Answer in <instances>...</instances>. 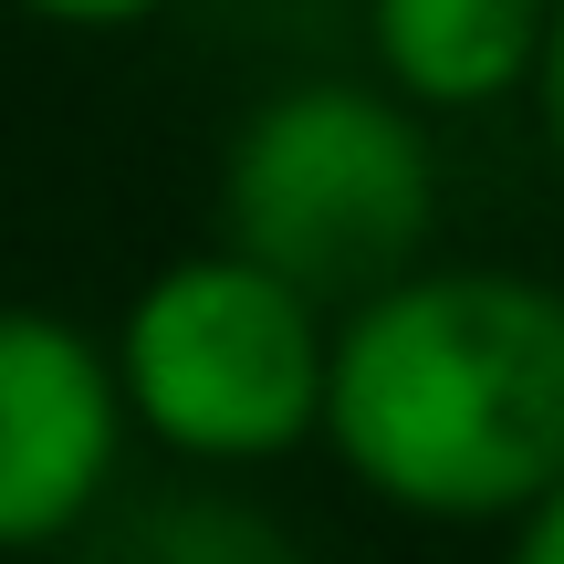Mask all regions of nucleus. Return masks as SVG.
<instances>
[{"label":"nucleus","mask_w":564,"mask_h":564,"mask_svg":"<svg viewBox=\"0 0 564 564\" xmlns=\"http://www.w3.org/2000/svg\"><path fill=\"white\" fill-rule=\"evenodd\" d=\"M314 440L419 523H512L564 470V282L419 262L345 303Z\"/></svg>","instance_id":"f257e3e1"},{"label":"nucleus","mask_w":564,"mask_h":564,"mask_svg":"<svg viewBox=\"0 0 564 564\" xmlns=\"http://www.w3.org/2000/svg\"><path fill=\"white\" fill-rule=\"evenodd\" d=\"M440 230V147L387 84H272L220 147V251L303 303H366L419 272Z\"/></svg>","instance_id":"f03ea898"},{"label":"nucleus","mask_w":564,"mask_h":564,"mask_svg":"<svg viewBox=\"0 0 564 564\" xmlns=\"http://www.w3.org/2000/svg\"><path fill=\"white\" fill-rule=\"evenodd\" d=\"M324 345H335L324 303L209 241L137 282L105 366L126 429L167 440L178 460H282L324 429Z\"/></svg>","instance_id":"7ed1b4c3"},{"label":"nucleus","mask_w":564,"mask_h":564,"mask_svg":"<svg viewBox=\"0 0 564 564\" xmlns=\"http://www.w3.org/2000/svg\"><path fill=\"white\" fill-rule=\"evenodd\" d=\"M126 460V398L105 335L42 303H0V554H42L95 523Z\"/></svg>","instance_id":"20e7f679"},{"label":"nucleus","mask_w":564,"mask_h":564,"mask_svg":"<svg viewBox=\"0 0 564 564\" xmlns=\"http://www.w3.org/2000/svg\"><path fill=\"white\" fill-rule=\"evenodd\" d=\"M366 42L408 116H470L533 84L544 0H366Z\"/></svg>","instance_id":"39448f33"},{"label":"nucleus","mask_w":564,"mask_h":564,"mask_svg":"<svg viewBox=\"0 0 564 564\" xmlns=\"http://www.w3.org/2000/svg\"><path fill=\"white\" fill-rule=\"evenodd\" d=\"M116 564H303V554L282 523H262L241 502H158L116 544Z\"/></svg>","instance_id":"423d86ee"},{"label":"nucleus","mask_w":564,"mask_h":564,"mask_svg":"<svg viewBox=\"0 0 564 564\" xmlns=\"http://www.w3.org/2000/svg\"><path fill=\"white\" fill-rule=\"evenodd\" d=\"M502 564H564V470L544 491H533L523 512H512V544H502Z\"/></svg>","instance_id":"0eeeda50"},{"label":"nucleus","mask_w":564,"mask_h":564,"mask_svg":"<svg viewBox=\"0 0 564 564\" xmlns=\"http://www.w3.org/2000/svg\"><path fill=\"white\" fill-rule=\"evenodd\" d=\"M533 116H544V147L564 158V0H544V53H533Z\"/></svg>","instance_id":"6e6552de"},{"label":"nucleus","mask_w":564,"mask_h":564,"mask_svg":"<svg viewBox=\"0 0 564 564\" xmlns=\"http://www.w3.org/2000/svg\"><path fill=\"white\" fill-rule=\"evenodd\" d=\"M32 21H63V32H126V21H158L167 0H21Z\"/></svg>","instance_id":"1a4fd4ad"}]
</instances>
